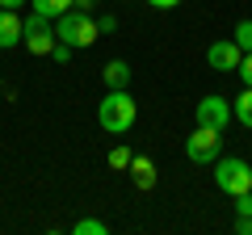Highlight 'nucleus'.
<instances>
[{
	"instance_id": "nucleus-1",
	"label": "nucleus",
	"mask_w": 252,
	"mask_h": 235,
	"mask_svg": "<svg viewBox=\"0 0 252 235\" xmlns=\"http://www.w3.org/2000/svg\"><path fill=\"white\" fill-rule=\"evenodd\" d=\"M135 97L126 88H109L105 92V101L97 105V122H101V130H109V135H126V130L135 126Z\"/></svg>"
},
{
	"instance_id": "nucleus-2",
	"label": "nucleus",
	"mask_w": 252,
	"mask_h": 235,
	"mask_svg": "<svg viewBox=\"0 0 252 235\" xmlns=\"http://www.w3.org/2000/svg\"><path fill=\"white\" fill-rule=\"evenodd\" d=\"M59 26H55V38H59V42H67V46H76V51H80V46H93L97 42V21H93V13H84V9H67V13H59Z\"/></svg>"
},
{
	"instance_id": "nucleus-3",
	"label": "nucleus",
	"mask_w": 252,
	"mask_h": 235,
	"mask_svg": "<svg viewBox=\"0 0 252 235\" xmlns=\"http://www.w3.org/2000/svg\"><path fill=\"white\" fill-rule=\"evenodd\" d=\"M215 185L227 193V198H235V193H248V189H252V168H248V160H240V155L215 160Z\"/></svg>"
},
{
	"instance_id": "nucleus-4",
	"label": "nucleus",
	"mask_w": 252,
	"mask_h": 235,
	"mask_svg": "<svg viewBox=\"0 0 252 235\" xmlns=\"http://www.w3.org/2000/svg\"><path fill=\"white\" fill-rule=\"evenodd\" d=\"M219 151H223V130H210V126H193V135L185 139V155L193 164H215Z\"/></svg>"
},
{
	"instance_id": "nucleus-5",
	"label": "nucleus",
	"mask_w": 252,
	"mask_h": 235,
	"mask_svg": "<svg viewBox=\"0 0 252 235\" xmlns=\"http://www.w3.org/2000/svg\"><path fill=\"white\" fill-rule=\"evenodd\" d=\"M21 42H26L30 55H51V46L59 42L51 29V17H42V13H30L26 26H21Z\"/></svg>"
},
{
	"instance_id": "nucleus-6",
	"label": "nucleus",
	"mask_w": 252,
	"mask_h": 235,
	"mask_svg": "<svg viewBox=\"0 0 252 235\" xmlns=\"http://www.w3.org/2000/svg\"><path fill=\"white\" fill-rule=\"evenodd\" d=\"M193 122L198 126H210V130H227V122H231V101L227 97H202L198 109H193Z\"/></svg>"
},
{
	"instance_id": "nucleus-7",
	"label": "nucleus",
	"mask_w": 252,
	"mask_h": 235,
	"mask_svg": "<svg viewBox=\"0 0 252 235\" xmlns=\"http://www.w3.org/2000/svg\"><path fill=\"white\" fill-rule=\"evenodd\" d=\"M240 59H244V51L235 46V38H223V42H215V46L206 51V63L215 67V72H235Z\"/></svg>"
},
{
	"instance_id": "nucleus-8",
	"label": "nucleus",
	"mask_w": 252,
	"mask_h": 235,
	"mask_svg": "<svg viewBox=\"0 0 252 235\" xmlns=\"http://www.w3.org/2000/svg\"><path fill=\"white\" fill-rule=\"evenodd\" d=\"M21 26L26 21L17 17V9H0V51H9V46L21 42Z\"/></svg>"
},
{
	"instance_id": "nucleus-9",
	"label": "nucleus",
	"mask_w": 252,
	"mask_h": 235,
	"mask_svg": "<svg viewBox=\"0 0 252 235\" xmlns=\"http://www.w3.org/2000/svg\"><path fill=\"white\" fill-rule=\"evenodd\" d=\"M130 63H126V59H109L105 67H101V80L109 84V88H126V84H130Z\"/></svg>"
},
{
	"instance_id": "nucleus-10",
	"label": "nucleus",
	"mask_w": 252,
	"mask_h": 235,
	"mask_svg": "<svg viewBox=\"0 0 252 235\" xmlns=\"http://www.w3.org/2000/svg\"><path fill=\"white\" fill-rule=\"evenodd\" d=\"M130 181H135L139 189H152L156 185V164L147 160V155H135V160H130Z\"/></svg>"
},
{
	"instance_id": "nucleus-11",
	"label": "nucleus",
	"mask_w": 252,
	"mask_h": 235,
	"mask_svg": "<svg viewBox=\"0 0 252 235\" xmlns=\"http://www.w3.org/2000/svg\"><path fill=\"white\" fill-rule=\"evenodd\" d=\"M231 118H235V122H244V126L252 130V88H244L240 97L231 101Z\"/></svg>"
},
{
	"instance_id": "nucleus-12",
	"label": "nucleus",
	"mask_w": 252,
	"mask_h": 235,
	"mask_svg": "<svg viewBox=\"0 0 252 235\" xmlns=\"http://www.w3.org/2000/svg\"><path fill=\"white\" fill-rule=\"evenodd\" d=\"M30 4H34V13H42V17H51V21L72 9V0H30Z\"/></svg>"
},
{
	"instance_id": "nucleus-13",
	"label": "nucleus",
	"mask_w": 252,
	"mask_h": 235,
	"mask_svg": "<svg viewBox=\"0 0 252 235\" xmlns=\"http://www.w3.org/2000/svg\"><path fill=\"white\" fill-rule=\"evenodd\" d=\"M72 231H76V235H105V231H109V227H105V223H101V218H80V223H76V227H72Z\"/></svg>"
},
{
	"instance_id": "nucleus-14",
	"label": "nucleus",
	"mask_w": 252,
	"mask_h": 235,
	"mask_svg": "<svg viewBox=\"0 0 252 235\" xmlns=\"http://www.w3.org/2000/svg\"><path fill=\"white\" fill-rule=\"evenodd\" d=\"M231 38H235V46H240V51L248 55V51H252V21H240V26H235V34H231Z\"/></svg>"
},
{
	"instance_id": "nucleus-15",
	"label": "nucleus",
	"mask_w": 252,
	"mask_h": 235,
	"mask_svg": "<svg viewBox=\"0 0 252 235\" xmlns=\"http://www.w3.org/2000/svg\"><path fill=\"white\" fill-rule=\"evenodd\" d=\"M130 160H135L130 147H114V151H109V164H114V168H130Z\"/></svg>"
},
{
	"instance_id": "nucleus-16",
	"label": "nucleus",
	"mask_w": 252,
	"mask_h": 235,
	"mask_svg": "<svg viewBox=\"0 0 252 235\" xmlns=\"http://www.w3.org/2000/svg\"><path fill=\"white\" fill-rule=\"evenodd\" d=\"M235 72H240L244 88H252V51H248V55H244V59H240V67H235Z\"/></svg>"
},
{
	"instance_id": "nucleus-17",
	"label": "nucleus",
	"mask_w": 252,
	"mask_h": 235,
	"mask_svg": "<svg viewBox=\"0 0 252 235\" xmlns=\"http://www.w3.org/2000/svg\"><path fill=\"white\" fill-rule=\"evenodd\" d=\"M72 51H76V46H67V42H55V46H51V59H55V63H67V59H72Z\"/></svg>"
},
{
	"instance_id": "nucleus-18",
	"label": "nucleus",
	"mask_w": 252,
	"mask_h": 235,
	"mask_svg": "<svg viewBox=\"0 0 252 235\" xmlns=\"http://www.w3.org/2000/svg\"><path fill=\"white\" fill-rule=\"evenodd\" d=\"M235 214H248L252 218V189L248 193H235Z\"/></svg>"
},
{
	"instance_id": "nucleus-19",
	"label": "nucleus",
	"mask_w": 252,
	"mask_h": 235,
	"mask_svg": "<svg viewBox=\"0 0 252 235\" xmlns=\"http://www.w3.org/2000/svg\"><path fill=\"white\" fill-rule=\"evenodd\" d=\"M235 235H252V218L248 214H235V227H231Z\"/></svg>"
},
{
	"instance_id": "nucleus-20",
	"label": "nucleus",
	"mask_w": 252,
	"mask_h": 235,
	"mask_svg": "<svg viewBox=\"0 0 252 235\" xmlns=\"http://www.w3.org/2000/svg\"><path fill=\"white\" fill-rule=\"evenodd\" d=\"M97 29H101V34H114V29H118V17H109V13H105V17H97Z\"/></svg>"
},
{
	"instance_id": "nucleus-21",
	"label": "nucleus",
	"mask_w": 252,
	"mask_h": 235,
	"mask_svg": "<svg viewBox=\"0 0 252 235\" xmlns=\"http://www.w3.org/2000/svg\"><path fill=\"white\" fill-rule=\"evenodd\" d=\"M147 4H152V9H177L181 0H147Z\"/></svg>"
},
{
	"instance_id": "nucleus-22",
	"label": "nucleus",
	"mask_w": 252,
	"mask_h": 235,
	"mask_svg": "<svg viewBox=\"0 0 252 235\" xmlns=\"http://www.w3.org/2000/svg\"><path fill=\"white\" fill-rule=\"evenodd\" d=\"M93 4L97 0H72V9H84V13H93Z\"/></svg>"
},
{
	"instance_id": "nucleus-23",
	"label": "nucleus",
	"mask_w": 252,
	"mask_h": 235,
	"mask_svg": "<svg viewBox=\"0 0 252 235\" xmlns=\"http://www.w3.org/2000/svg\"><path fill=\"white\" fill-rule=\"evenodd\" d=\"M26 0H0V9H21Z\"/></svg>"
}]
</instances>
